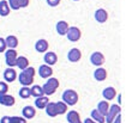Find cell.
Segmentation results:
<instances>
[{
  "label": "cell",
  "instance_id": "cell-28",
  "mask_svg": "<svg viewBox=\"0 0 132 123\" xmlns=\"http://www.w3.org/2000/svg\"><path fill=\"white\" fill-rule=\"evenodd\" d=\"M30 93H31V96L35 97V98L43 96V91H42V87L40 85H34L32 87H30Z\"/></svg>",
  "mask_w": 132,
  "mask_h": 123
},
{
  "label": "cell",
  "instance_id": "cell-30",
  "mask_svg": "<svg viewBox=\"0 0 132 123\" xmlns=\"http://www.w3.org/2000/svg\"><path fill=\"white\" fill-rule=\"evenodd\" d=\"M31 96L30 93V87H27V86H23L21 90H19V97L23 99H28L29 97Z\"/></svg>",
  "mask_w": 132,
  "mask_h": 123
},
{
  "label": "cell",
  "instance_id": "cell-19",
  "mask_svg": "<svg viewBox=\"0 0 132 123\" xmlns=\"http://www.w3.org/2000/svg\"><path fill=\"white\" fill-rule=\"evenodd\" d=\"M69 24H67V22L65 21H60L56 23V32L60 35V36H64V35H66V32H67V29H69Z\"/></svg>",
  "mask_w": 132,
  "mask_h": 123
},
{
  "label": "cell",
  "instance_id": "cell-21",
  "mask_svg": "<svg viewBox=\"0 0 132 123\" xmlns=\"http://www.w3.org/2000/svg\"><path fill=\"white\" fill-rule=\"evenodd\" d=\"M48 102H49L48 97H46V96H41V97H37V98L35 99L34 104H35V106H36L37 109H45L46 105L48 104Z\"/></svg>",
  "mask_w": 132,
  "mask_h": 123
},
{
  "label": "cell",
  "instance_id": "cell-1",
  "mask_svg": "<svg viewBox=\"0 0 132 123\" xmlns=\"http://www.w3.org/2000/svg\"><path fill=\"white\" fill-rule=\"evenodd\" d=\"M34 77H35V68L34 67H27L22 71V73L18 75L17 78L19 80V84L23 86H29L34 82Z\"/></svg>",
  "mask_w": 132,
  "mask_h": 123
},
{
  "label": "cell",
  "instance_id": "cell-37",
  "mask_svg": "<svg viewBox=\"0 0 132 123\" xmlns=\"http://www.w3.org/2000/svg\"><path fill=\"white\" fill-rule=\"evenodd\" d=\"M83 123H96V122H95V121L93 120V118H85Z\"/></svg>",
  "mask_w": 132,
  "mask_h": 123
},
{
  "label": "cell",
  "instance_id": "cell-3",
  "mask_svg": "<svg viewBox=\"0 0 132 123\" xmlns=\"http://www.w3.org/2000/svg\"><path fill=\"white\" fill-rule=\"evenodd\" d=\"M63 102L66 105H75L78 102V93L75 90H66L63 93Z\"/></svg>",
  "mask_w": 132,
  "mask_h": 123
},
{
  "label": "cell",
  "instance_id": "cell-11",
  "mask_svg": "<svg viewBox=\"0 0 132 123\" xmlns=\"http://www.w3.org/2000/svg\"><path fill=\"white\" fill-rule=\"evenodd\" d=\"M22 115L24 117L25 120H30V118H34L35 115H36V110H35L34 106L31 105H27L23 108L22 110Z\"/></svg>",
  "mask_w": 132,
  "mask_h": 123
},
{
  "label": "cell",
  "instance_id": "cell-24",
  "mask_svg": "<svg viewBox=\"0 0 132 123\" xmlns=\"http://www.w3.org/2000/svg\"><path fill=\"white\" fill-rule=\"evenodd\" d=\"M10 12H11V8H10V6H9L7 1L1 0V1H0V16H1V17H6V16L10 14Z\"/></svg>",
  "mask_w": 132,
  "mask_h": 123
},
{
  "label": "cell",
  "instance_id": "cell-8",
  "mask_svg": "<svg viewBox=\"0 0 132 123\" xmlns=\"http://www.w3.org/2000/svg\"><path fill=\"white\" fill-rule=\"evenodd\" d=\"M38 75L41 77V78H43V79H48L49 77H52L53 75V69H52V67L51 66H48V65H41L40 67H38Z\"/></svg>",
  "mask_w": 132,
  "mask_h": 123
},
{
  "label": "cell",
  "instance_id": "cell-35",
  "mask_svg": "<svg viewBox=\"0 0 132 123\" xmlns=\"http://www.w3.org/2000/svg\"><path fill=\"white\" fill-rule=\"evenodd\" d=\"M112 123H121V112H119L117 116L114 117V120Z\"/></svg>",
  "mask_w": 132,
  "mask_h": 123
},
{
  "label": "cell",
  "instance_id": "cell-38",
  "mask_svg": "<svg viewBox=\"0 0 132 123\" xmlns=\"http://www.w3.org/2000/svg\"><path fill=\"white\" fill-rule=\"evenodd\" d=\"M73 1H79V0H73Z\"/></svg>",
  "mask_w": 132,
  "mask_h": 123
},
{
  "label": "cell",
  "instance_id": "cell-12",
  "mask_svg": "<svg viewBox=\"0 0 132 123\" xmlns=\"http://www.w3.org/2000/svg\"><path fill=\"white\" fill-rule=\"evenodd\" d=\"M0 123H27V120L24 117H18V116H4Z\"/></svg>",
  "mask_w": 132,
  "mask_h": 123
},
{
  "label": "cell",
  "instance_id": "cell-36",
  "mask_svg": "<svg viewBox=\"0 0 132 123\" xmlns=\"http://www.w3.org/2000/svg\"><path fill=\"white\" fill-rule=\"evenodd\" d=\"M29 3H30V0H19V6L27 7V6H29Z\"/></svg>",
  "mask_w": 132,
  "mask_h": 123
},
{
  "label": "cell",
  "instance_id": "cell-5",
  "mask_svg": "<svg viewBox=\"0 0 132 123\" xmlns=\"http://www.w3.org/2000/svg\"><path fill=\"white\" fill-rule=\"evenodd\" d=\"M17 51L14 49H6L5 50V62L9 67L16 66V60H17Z\"/></svg>",
  "mask_w": 132,
  "mask_h": 123
},
{
  "label": "cell",
  "instance_id": "cell-29",
  "mask_svg": "<svg viewBox=\"0 0 132 123\" xmlns=\"http://www.w3.org/2000/svg\"><path fill=\"white\" fill-rule=\"evenodd\" d=\"M55 106H56V112H58V115H63V113L67 112V106L64 102H56L55 103Z\"/></svg>",
  "mask_w": 132,
  "mask_h": 123
},
{
  "label": "cell",
  "instance_id": "cell-22",
  "mask_svg": "<svg viewBox=\"0 0 132 123\" xmlns=\"http://www.w3.org/2000/svg\"><path fill=\"white\" fill-rule=\"evenodd\" d=\"M5 42H6V47L10 49H14L18 45V38L13 35H10L5 38Z\"/></svg>",
  "mask_w": 132,
  "mask_h": 123
},
{
  "label": "cell",
  "instance_id": "cell-4",
  "mask_svg": "<svg viewBox=\"0 0 132 123\" xmlns=\"http://www.w3.org/2000/svg\"><path fill=\"white\" fill-rule=\"evenodd\" d=\"M119 112H121V108L117 104H113V105L109 106V109H108V112L107 115L104 116V122L106 123H112L113 120H114V117L118 115Z\"/></svg>",
  "mask_w": 132,
  "mask_h": 123
},
{
  "label": "cell",
  "instance_id": "cell-6",
  "mask_svg": "<svg viewBox=\"0 0 132 123\" xmlns=\"http://www.w3.org/2000/svg\"><path fill=\"white\" fill-rule=\"evenodd\" d=\"M66 36H67V40L71 42H77L82 36V32L77 26H71L67 29V32H66Z\"/></svg>",
  "mask_w": 132,
  "mask_h": 123
},
{
  "label": "cell",
  "instance_id": "cell-23",
  "mask_svg": "<svg viewBox=\"0 0 132 123\" xmlns=\"http://www.w3.org/2000/svg\"><path fill=\"white\" fill-rule=\"evenodd\" d=\"M45 109H46V112H47V115H48V116H51V117H55V116H58L55 103L48 102V104L46 105Z\"/></svg>",
  "mask_w": 132,
  "mask_h": 123
},
{
  "label": "cell",
  "instance_id": "cell-7",
  "mask_svg": "<svg viewBox=\"0 0 132 123\" xmlns=\"http://www.w3.org/2000/svg\"><path fill=\"white\" fill-rule=\"evenodd\" d=\"M90 62L94 66H97V67L102 66L104 63V56H103V54H102V53H100V51H95V53H93V54L90 55Z\"/></svg>",
  "mask_w": 132,
  "mask_h": 123
},
{
  "label": "cell",
  "instance_id": "cell-16",
  "mask_svg": "<svg viewBox=\"0 0 132 123\" xmlns=\"http://www.w3.org/2000/svg\"><path fill=\"white\" fill-rule=\"evenodd\" d=\"M95 19H96L98 23H104V22L108 19L107 11L103 10V8H98V10H96L95 11Z\"/></svg>",
  "mask_w": 132,
  "mask_h": 123
},
{
  "label": "cell",
  "instance_id": "cell-15",
  "mask_svg": "<svg viewBox=\"0 0 132 123\" xmlns=\"http://www.w3.org/2000/svg\"><path fill=\"white\" fill-rule=\"evenodd\" d=\"M43 60H45L46 65L53 66V65H55L56 61H58V56H56V54L54 51H48V53H46Z\"/></svg>",
  "mask_w": 132,
  "mask_h": 123
},
{
  "label": "cell",
  "instance_id": "cell-33",
  "mask_svg": "<svg viewBox=\"0 0 132 123\" xmlns=\"http://www.w3.org/2000/svg\"><path fill=\"white\" fill-rule=\"evenodd\" d=\"M7 49L6 47V42H5V38L0 37V53H4V51Z\"/></svg>",
  "mask_w": 132,
  "mask_h": 123
},
{
  "label": "cell",
  "instance_id": "cell-26",
  "mask_svg": "<svg viewBox=\"0 0 132 123\" xmlns=\"http://www.w3.org/2000/svg\"><path fill=\"white\" fill-rule=\"evenodd\" d=\"M16 66L18 68H21L22 71L24 68H27L29 66V60L25 56H17V60H16Z\"/></svg>",
  "mask_w": 132,
  "mask_h": 123
},
{
  "label": "cell",
  "instance_id": "cell-9",
  "mask_svg": "<svg viewBox=\"0 0 132 123\" xmlns=\"http://www.w3.org/2000/svg\"><path fill=\"white\" fill-rule=\"evenodd\" d=\"M80 58H82V53H80V50L78 48H72L67 53V59H69V61H71V62L79 61Z\"/></svg>",
  "mask_w": 132,
  "mask_h": 123
},
{
  "label": "cell",
  "instance_id": "cell-27",
  "mask_svg": "<svg viewBox=\"0 0 132 123\" xmlns=\"http://www.w3.org/2000/svg\"><path fill=\"white\" fill-rule=\"evenodd\" d=\"M90 116H91V118H93V120H94L96 123H104V116H103V115H101V113L98 112L96 109L91 110Z\"/></svg>",
  "mask_w": 132,
  "mask_h": 123
},
{
  "label": "cell",
  "instance_id": "cell-13",
  "mask_svg": "<svg viewBox=\"0 0 132 123\" xmlns=\"http://www.w3.org/2000/svg\"><path fill=\"white\" fill-rule=\"evenodd\" d=\"M4 79L7 82H13L17 79V73H16V71L13 68L9 67V68H6L4 71Z\"/></svg>",
  "mask_w": 132,
  "mask_h": 123
},
{
  "label": "cell",
  "instance_id": "cell-31",
  "mask_svg": "<svg viewBox=\"0 0 132 123\" xmlns=\"http://www.w3.org/2000/svg\"><path fill=\"white\" fill-rule=\"evenodd\" d=\"M7 4H9V6H10L11 10H19L21 8V6H19V0H9L7 1Z\"/></svg>",
  "mask_w": 132,
  "mask_h": 123
},
{
  "label": "cell",
  "instance_id": "cell-34",
  "mask_svg": "<svg viewBox=\"0 0 132 123\" xmlns=\"http://www.w3.org/2000/svg\"><path fill=\"white\" fill-rule=\"evenodd\" d=\"M47 4H48L49 6L55 7V6H58V5L60 4V0H47Z\"/></svg>",
  "mask_w": 132,
  "mask_h": 123
},
{
  "label": "cell",
  "instance_id": "cell-10",
  "mask_svg": "<svg viewBox=\"0 0 132 123\" xmlns=\"http://www.w3.org/2000/svg\"><path fill=\"white\" fill-rule=\"evenodd\" d=\"M16 103V99H14L13 96L11 94H0V104L1 105H5V106H12Z\"/></svg>",
  "mask_w": 132,
  "mask_h": 123
},
{
  "label": "cell",
  "instance_id": "cell-32",
  "mask_svg": "<svg viewBox=\"0 0 132 123\" xmlns=\"http://www.w3.org/2000/svg\"><path fill=\"white\" fill-rule=\"evenodd\" d=\"M9 91V86H7L6 82L0 81V94H5Z\"/></svg>",
  "mask_w": 132,
  "mask_h": 123
},
{
  "label": "cell",
  "instance_id": "cell-18",
  "mask_svg": "<svg viewBox=\"0 0 132 123\" xmlns=\"http://www.w3.org/2000/svg\"><path fill=\"white\" fill-rule=\"evenodd\" d=\"M48 42L46 41V40H43V38H41V40H38L36 43H35V49H36V51H38V53H46L47 51V49H48Z\"/></svg>",
  "mask_w": 132,
  "mask_h": 123
},
{
  "label": "cell",
  "instance_id": "cell-2",
  "mask_svg": "<svg viewBox=\"0 0 132 123\" xmlns=\"http://www.w3.org/2000/svg\"><path fill=\"white\" fill-rule=\"evenodd\" d=\"M42 91H43V94H47V96H51L53 93H55V91L59 87V80L56 78H53V77H49L48 80L41 86Z\"/></svg>",
  "mask_w": 132,
  "mask_h": 123
},
{
  "label": "cell",
  "instance_id": "cell-20",
  "mask_svg": "<svg viewBox=\"0 0 132 123\" xmlns=\"http://www.w3.org/2000/svg\"><path fill=\"white\" fill-rule=\"evenodd\" d=\"M102 96L104 97V99H107V100H112V99L117 96V91H115L114 87L108 86V87H106V89L102 91Z\"/></svg>",
  "mask_w": 132,
  "mask_h": 123
},
{
  "label": "cell",
  "instance_id": "cell-17",
  "mask_svg": "<svg viewBox=\"0 0 132 123\" xmlns=\"http://www.w3.org/2000/svg\"><path fill=\"white\" fill-rule=\"evenodd\" d=\"M94 78L97 80V81H103L107 79V71L102 67H98V68L95 69L94 72Z\"/></svg>",
  "mask_w": 132,
  "mask_h": 123
},
{
  "label": "cell",
  "instance_id": "cell-25",
  "mask_svg": "<svg viewBox=\"0 0 132 123\" xmlns=\"http://www.w3.org/2000/svg\"><path fill=\"white\" fill-rule=\"evenodd\" d=\"M108 109H109V104H108L107 100H101V102H98L97 104V111L101 113V115H103V116H106L108 112Z\"/></svg>",
  "mask_w": 132,
  "mask_h": 123
},
{
  "label": "cell",
  "instance_id": "cell-14",
  "mask_svg": "<svg viewBox=\"0 0 132 123\" xmlns=\"http://www.w3.org/2000/svg\"><path fill=\"white\" fill-rule=\"evenodd\" d=\"M66 120L69 123H83L80 121V117H79V113L77 112L76 110H71L67 112L66 115Z\"/></svg>",
  "mask_w": 132,
  "mask_h": 123
}]
</instances>
